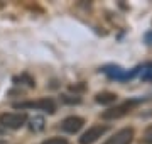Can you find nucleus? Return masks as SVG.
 Returning <instances> with one entry per match:
<instances>
[{"label":"nucleus","mask_w":152,"mask_h":144,"mask_svg":"<svg viewBox=\"0 0 152 144\" xmlns=\"http://www.w3.org/2000/svg\"><path fill=\"white\" fill-rule=\"evenodd\" d=\"M14 109H37L44 110L48 114H54L56 112V104L53 98H41V100H32V102H19L14 104Z\"/></svg>","instance_id":"f257e3e1"},{"label":"nucleus","mask_w":152,"mask_h":144,"mask_svg":"<svg viewBox=\"0 0 152 144\" xmlns=\"http://www.w3.org/2000/svg\"><path fill=\"white\" fill-rule=\"evenodd\" d=\"M135 105H137V100H127V102L120 104V105H115L112 109H108V110H105L102 114V117L103 119H120V117L127 115Z\"/></svg>","instance_id":"f03ea898"},{"label":"nucleus","mask_w":152,"mask_h":144,"mask_svg":"<svg viewBox=\"0 0 152 144\" xmlns=\"http://www.w3.org/2000/svg\"><path fill=\"white\" fill-rule=\"evenodd\" d=\"M26 122H27V115L26 114L9 112V114H2L0 115V124L4 127H9V129H20Z\"/></svg>","instance_id":"7ed1b4c3"},{"label":"nucleus","mask_w":152,"mask_h":144,"mask_svg":"<svg viewBox=\"0 0 152 144\" xmlns=\"http://www.w3.org/2000/svg\"><path fill=\"white\" fill-rule=\"evenodd\" d=\"M105 132H107V127H105V126H93V127H90L86 132L80 137V144H93V143H96Z\"/></svg>","instance_id":"20e7f679"},{"label":"nucleus","mask_w":152,"mask_h":144,"mask_svg":"<svg viewBox=\"0 0 152 144\" xmlns=\"http://www.w3.org/2000/svg\"><path fill=\"white\" fill-rule=\"evenodd\" d=\"M137 70H139V68L132 70V71H125V70H122L120 66H105L102 71H103L105 75H108L110 78H115V80H129V78H132L137 73Z\"/></svg>","instance_id":"39448f33"},{"label":"nucleus","mask_w":152,"mask_h":144,"mask_svg":"<svg viewBox=\"0 0 152 144\" xmlns=\"http://www.w3.org/2000/svg\"><path fill=\"white\" fill-rule=\"evenodd\" d=\"M132 139H134V129L125 127L122 131H118L113 137H110L105 144H130Z\"/></svg>","instance_id":"423d86ee"},{"label":"nucleus","mask_w":152,"mask_h":144,"mask_svg":"<svg viewBox=\"0 0 152 144\" xmlns=\"http://www.w3.org/2000/svg\"><path fill=\"white\" fill-rule=\"evenodd\" d=\"M83 124H85V120H83L81 117L71 115V117H66L64 120H63V124H61V127L64 129L66 132L75 134V132H78V131H80V129L83 127Z\"/></svg>","instance_id":"0eeeda50"},{"label":"nucleus","mask_w":152,"mask_h":144,"mask_svg":"<svg viewBox=\"0 0 152 144\" xmlns=\"http://www.w3.org/2000/svg\"><path fill=\"white\" fill-rule=\"evenodd\" d=\"M95 100L98 104H102V105H110V104L117 102V95L112 93V92H100V93H96Z\"/></svg>","instance_id":"6e6552de"},{"label":"nucleus","mask_w":152,"mask_h":144,"mask_svg":"<svg viewBox=\"0 0 152 144\" xmlns=\"http://www.w3.org/2000/svg\"><path fill=\"white\" fill-rule=\"evenodd\" d=\"M42 144H68L64 137H51V139H46Z\"/></svg>","instance_id":"1a4fd4ad"},{"label":"nucleus","mask_w":152,"mask_h":144,"mask_svg":"<svg viewBox=\"0 0 152 144\" xmlns=\"http://www.w3.org/2000/svg\"><path fill=\"white\" fill-rule=\"evenodd\" d=\"M142 78L144 80H151L152 78V65H147L145 68H142Z\"/></svg>","instance_id":"9d476101"},{"label":"nucleus","mask_w":152,"mask_h":144,"mask_svg":"<svg viewBox=\"0 0 152 144\" xmlns=\"http://www.w3.org/2000/svg\"><path fill=\"white\" fill-rule=\"evenodd\" d=\"M63 102H66V104H80L81 102V98L80 97H69V95H63Z\"/></svg>","instance_id":"9b49d317"},{"label":"nucleus","mask_w":152,"mask_h":144,"mask_svg":"<svg viewBox=\"0 0 152 144\" xmlns=\"http://www.w3.org/2000/svg\"><path fill=\"white\" fill-rule=\"evenodd\" d=\"M144 141H145L147 144H152V126L151 127H147L145 134H144Z\"/></svg>","instance_id":"f8f14e48"},{"label":"nucleus","mask_w":152,"mask_h":144,"mask_svg":"<svg viewBox=\"0 0 152 144\" xmlns=\"http://www.w3.org/2000/svg\"><path fill=\"white\" fill-rule=\"evenodd\" d=\"M145 43L152 44V31H151V32H147V34H145Z\"/></svg>","instance_id":"ddd939ff"}]
</instances>
